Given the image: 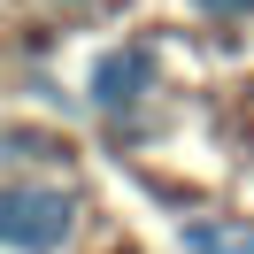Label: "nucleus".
<instances>
[{"label": "nucleus", "mask_w": 254, "mask_h": 254, "mask_svg": "<svg viewBox=\"0 0 254 254\" xmlns=\"http://www.w3.org/2000/svg\"><path fill=\"white\" fill-rule=\"evenodd\" d=\"M77 223V200L62 185H8L0 192V239L16 254H54Z\"/></svg>", "instance_id": "1"}, {"label": "nucleus", "mask_w": 254, "mask_h": 254, "mask_svg": "<svg viewBox=\"0 0 254 254\" xmlns=\"http://www.w3.org/2000/svg\"><path fill=\"white\" fill-rule=\"evenodd\" d=\"M93 108H108V116H124V108H139L146 93H154V47H108L93 62Z\"/></svg>", "instance_id": "2"}, {"label": "nucleus", "mask_w": 254, "mask_h": 254, "mask_svg": "<svg viewBox=\"0 0 254 254\" xmlns=\"http://www.w3.org/2000/svg\"><path fill=\"white\" fill-rule=\"evenodd\" d=\"M185 254H254V223H185Z\"/></svg>", "instance_id": "3"}, {"label": "nucleus", "mask_w": 254, "mask_h": 254, "mask_svg": "<svg viewBox=\"0 0 254 254\" xmlns=\"http://www.w3.org/2000/svg\"><path fill=\"white\" fill-rule=\"evenodd\" d=\"M208 16H254V0H200Z\"/></svg>", "instance_id": "4"}, {"label": "nucleus", "mask_w": 254, "mask_h": 254, "mask_svg": "<svg viewBox=\"0 0 254 254\" xmlns=\"http://www.w3.org/2000/svg\"><path fill=\"white\" fill-rule=\"evenodd\" d=\"M62 8H93V0H62Z\"/></svg>", "instance_id": "5"}]
</instances>
